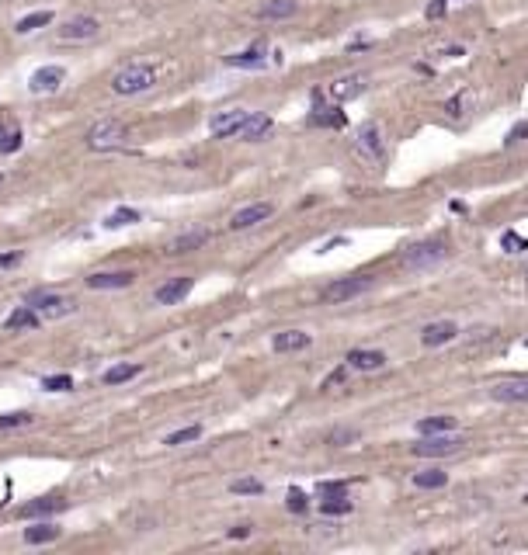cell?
Here are the masks:
<instances>
[{
    "label": "cell",
    "instance_id": "1",
    "mask_svg": "<svg viewBox=\"0 0 528 555\" xmlns=\"http://www.w3.org/2000/svg\"><path fill=\"white\" fill-rule=\"evenodd\" d=\"M157 84V70L150 63H132V66H122L115 77H111V91L122 94V97H132V94L150 91Z\"/></svg>",
    "mask_w": 528,
    "mask_h": 555
},
{
    "label": "cell",
    "instance_id": "2",
    "mask_svg": "<svg viewBox=\"0 0 528 555\" xmlns=\"http://www.w3.org/2000/svg\"><path fill=\"white\" fill-rule=\"evenodd\" d=\"M445 257H448V243H445V240H424V243H414V247L404 250L400 264H404L407 271H427V268L441 264Z\"/></svg>",
    "mask_w": 528,
    "mask_h": 555
},
{
    "label": "cell",
    "instance_id": "3",
    "mask_svg": "<svg viewBox=\"0 0 528 555\" xmlns=\"http://www.w3.org/2000/svg\"><path fill=\"white\" fill-rule=\"evenodd\" d=\"M129 143V125L125 122H118V118H101V122H94L91 129H87V146L91 150H118V146H125Z\"/></svg>",
    "mask_w": 528,
    "mask_h": 555
},
{
    "label": "cell",
    "instance_id": "4",
    "mask_svg": "<svg viewBox=\"0 0 528 555\" xmlns=\"http://www.w3.org/2000/svg\"><path fill=\"white\" fill-rule=\"evenodd\" d=\"M355 157L365 160V164H376V167L386 164V143H383L379 125H365V129L355 136Z\"/></svg>",
    "mask_w": 528,
    "mask_h": 555
},
{
    "label": "cell",
    "instance_id": "5",
    "mask_svg": "<svg viewBox=\"0 0 528 555\" xmlns=\"http://www.w3.org/2000/svg\"><path fill=\"white\" fill-rule=\"evenodd\" d=\"M28 305H31L38 316H45V319H63V316H70V312L77 309V302H73L70 295H56V291H31V295H28Z\"/></svg>",
    "mask_w": 528,
    "mask_h": 555
},
{
    "label": "cell",
    "instance_id": "6",
    "mask_svg": "<svg viewBox=\"0 0 528 555\" xmlns=\"http://www.w3.org/2000/svg\"><path fill=\"white\" fill-rule=\"evenodd\" d=\"M98 31H101V21H98V17H91V14H77V17L63 21L59 38H63V42H91V38H98Z\"/></svg>",
    "mask_w": 528,
    "mask_h": 555
},
{
    "label": "cell",
    "instance_id": "7",
    "mask_svg": "<svg viewBox=\"0 0 528 555\" xmlns=\"http://www.w3.org/2000/svg\"><path fill=\"white\" fill-rule=\"evenodd\" d=\"M369 288H372V278H362V275L341 278V281H334V284L323 288V302H348V298H358Z\"/></svg>",
    "mask_w": 528,
    "mask_h": 555
},
{
    "label": "cell",
    "instance_id": "8",
    "mask_svg": "<svg viewBox=\"0 0 528 555\" xmlns=\"http://www.w3.org/2000/svg\"><path fill=\"white\" fill-rule=\"evenodd\" d=\"M462 438H448V434H431L427 441L414 445V455L421 459H445V455H459L462 452Z\"/></svg>",
    "mask_w": 528,
    "mask_h": 555
},
{
    "label": "cell",
    "instance_id": "9",
    "mask_svg": "<svg viewBox=\"0 0 528 555\" xmlns=\"http://www.w3.org/2000/svg\"><path fill=\"white\" fill-rule=\"evenodd\" d=\"M247 115H250V111H243V108H229V111H219V115H212L209 132L215 136V139H233V136H240V129H243Z\"/></svg>",
    "mask_w": 528,
    "mask_h": 555
},
{
    "label": "cell",
    "instance_id": "10",
    "mask_svg": "<svg viewBox=\"0 0 528 555\" xmlns=\"http://www.w3.org/2000/svg\"><path fill=\"white\" fill-rule=\"evenodd\" d=\"M271 212H275V205H271V201H254V205H247V208L233 212V219H229V229H233V233H240V229H250V226H257V222L271 219Z\"/></svg>",
    "mask_w": 528,
    "mask_h": 555
},
{
    "label": "cell",
    "instance_id": "11",
    "mask_svg": "<svg viewBox=\"0 0 528 555\" xmlns=\"http://www.w3.org/2000/svg\"><path fill=\"white\" fill-rule=\"evenodd\" d=\"M365 87H369V77H365V73H348V77H337V80L330 84V97H334L337 104H344V101L362 97Z\"/></svg>",
    "mask_w": 528,
    "mask_h": 555
},
{
    "label": "cell",
    "instance_id": "12",
    "mask_svg": "<svg viewBox=\"0 0 528 555\" xmlns=\"http://www.w3.org/2000/svg\"><path fill=\"white\" fill-rule=\"evenodd\" d=\"M63 80H66V70H63V66H42V70L31 73L28 91L31 94H52V91H59Z\"/></svg>",
    "mask_w": 528,
    "mask_h": 555
},
{
    "label": "cell",
    "instance_id": "13",
    "mask_svg": "<svg viewBox=\"0 0 528 555\" xmlns=\"http://www.w3.org/2000/svg\"><path fill=\"white\" fill-rule=\"evenodd\" d=\"M490 399L497 403H528V378H504L490 385Z\"/></svg>",
    "mask_w": 528,
    "mask_h": 555
},
{
    "label": "cell",
    "instance_id": "14",
    "mask_svg": "<svg viewBox=\"0 0 528 555\" xmlns=\"http://www.w3.org/2000/svg\"><path fill=\"white\" fill-rule=\"evenodd\" d=\"M459 337V326L452 323V319H438V323H427L421 330V344L424 347H441V344H448V340H455Z\"/></svg>",
    "mask_w": 528,
    "mask_h": 555
},
{
    "label": "cell",
    "instance_id": "15",
    "mask_svg": "<svg viewBox=\"0 0 528 555\" xmlns=\"http://www.w3.org/2000/svg\"><path fill=\"white\" fill-rule=\"evenodd\" d=\"M192 278H171V281H164L157 291H153V298L160 302V305H174V302H181L188 291H192Z\"/></svg>",
    "mask_w": 528,
    "mask_h": 555
},
{
    "label": "cell",
    "instance_id": "16",
    "mask_svg": "<svg viewBox=\"0 0 528 555\" xmlns=\"http://www.w3.org/2000/svg\"><path fill=\"white\" fill-rule=\"evenodd\" d=\"M206 243H209V229H192V233L174 236V240L167 243V254H171V257H178V254H192V250H199V247H206Z\"/></svg>",
    "mask_w": 528,
    "mask_h": 555
},
{
    "label": "cell",
    "instance_id": "17",
    "mask_svg": "<svg viewBox=\"0 0 528 555\" xmlns=\"http://www.w3.org/2000/svg\"><path fill=\"white\" fill-rule=\"evenodd\" d=\"M132 281H136L132 271H94V275H87V288L108 291V288H129Z\"/></svg>",
    "mask_w": 528,
    "mask_h": 555
},
{
    "label": "cell",
    "instance_id": "18",
    "mask_svg": "<svg viewBox=\"0 0 528 555\" xmlns=\"http://www.w3.org/2000/svg\"><path fill=\"white\" fill-rule=\"evenodd\" d=\"M268 132H271V118H268V115H261V111H250L236 139H247V143H257V139H264Z\"/></svg>",
    "mask_w": 528,
    "mask_h": 555
},
{
    "label": "cell",
    "instance_id": "19",
    "mask_svg": "<svg viewBox=\"0 0 528 555\" xmlns=\"http://www.w3.org/2000/svg\"><path fill=\"white\" fill-rule=\"evenodd\" d=\"M271 347H275L278 354H292V351H306V347H310V333H303V330H285V333H275V340H271Z\"/></svg>",
    "mask_w": 528,
    "mask_h": 555
},
{
    "label": "cell",
    "instance_id": "20",
    "mask_svg": "<svg viewBox=\"0 0 528 555\" xmlns=\"http://www.w3.org/2000/svg\"><path fill=\"white\" fill-rule=\"evenodd\" d=\"M296 10H299L296 0H264V3L257 7V17H261V21H285V17H292Z\"/></svg>",
    "mask_w": 528,
    "mask_h": 555
},
{
    "label": "cell",
    "instance_id": "21",
    "mask_svg": "<svg viewBox=\"0 0 528 555\" xmlns=\"http://www.w3.org/2000/svg\"><path fill=\"white\" fill-rule=\"evenodd\" d=\"M63 510V500H31L24 507H17V517L21 521H31V517H49V514H59Z\"/></svg>",
    "mask_w": 528,
    "mask_h": 555
},
{
    "label": "cell",
    "instance_id": "22",
    "mask_svg": "<svg viewBox=\"0 0 528 555\" xmlns=\"http://www.w3.org/2000/svg\"><path fill=\"white\" fill-rule=\"evenodd\" d=\"M348 365L358 371H379L386 365V354H383V351H351V354H348Z\"/></svg>",
    "mask_w": 528,
    "mask_h": 555
},
{
    "label": "cell",
    "instance_id": "23",
    "mask_svg": "<svg viewBox=\"0 0 528 555\" xmlns=\"http://www.w3.org/2000/svg\"><path fill=\"white\" fill-rule=\"evenodd\" d=\"M268 59H264V49L254 45L247 52H236V56H226V66H240V70H261Z\"/></svg>",
    "mask_w": 528,
    "mask_h": 555
},
{
    "label": "cell",
    "instance_id": "24",
    "mask_svg": "<svg viewBox=\"0 0 528 555\" xmlns=\"http://www.w3.org/2000/svg\"><path fill=\"white\" fill-rule=\"evenodd\" d=\"M3 326H7V330H38V312H35L31 305H21V309H14V312L3 319Z\"/></svg>",
    "mask_w": 528,
    "mask_h": 555
},
{
    "label": "cell",
    "instance_id": "25",
    "mask_svg": "<svg viewBox=\"0 0 528 555\" xmlns=\"http://www.w3.org/2000/svg\"><path fill=\"white\" fill-rule=\"evenodd\" d=\"M455 427H459L455 417H427V420L418 424V434H421V438H431V434H452Z\"/></svg>",
    "mask_w": 528,
    "mask_h": 555
},
{
    "label": "cell",
    "instance_id": "26",
    "mask_svg": "<svg viewBox=\"0 0 528 555\" xmlns=\"http://www.w3.org/2000/svg\"><path fill=\"white\" fill-rule=\"evenodd\" d=\"M56 538H59V528L49 524V521L24 528V542H28V545H45V542H56Z\"/></svg>",
    "mask_w": 528,
    "mask_h": 555
},
{
    "label": "cell",
    "instance_id": "27",
    "mask_svg": "<svg viewBox=\"0 0 528 555\" xmlns=\"http://www.w3.org/2000/svg\"><path fill=\"white\" fill-rule=\"evenodd\" d=\"M310 122L313 125H323V129H344L348 125V118H344V111L334 104V108H317L313 115H310Z\"/></svg>",
    "mask_w": 528,
    "mask_h": 555
},
{
    "label": "cell",
    "instance_id": "28",
    "mask_svg": "<svg viewBox=\"0 0 528 555\" xmlns=\"http://www.w3.org/2000/svg\"><path fill=\"white\" fill-rule=\"evenodd\" d=\"M45 24H52V10H35V14L21 17L14 28H17V35H31V31H38V28H45Z\"/></svg>",
    "mask_w": 528,
    "mask_h": 555
},
{
    "label": "cell",
    "instance_id": "29",
    "mask_svg": "<svg viewBox=\"0 0 528 555\" xmlns=\"http://www.w3.org/2000/svg\"><path fill=\"white\" fill-rule=\"evenodd\" d=\"M199 438H202V427H199V424H192V427H181V431L167 434V441H164V445L181 448V445H192V441H199Z\"/></svg>",
    "mask_w": 528,
    "mask_h": 555
},
{
    "label": "cell",
    "instance_id": "30",
    "mask_svg": "<svg viewBox=\"0 0 528 555\" xmlns=\"http://www.w3.org/2000/svg\"><path fill=\"white\" fill-rule=\"evenodd\" d=\"M414 482H418L421 489H441V486L448 482V472H441V468H427V472H418V475H414Z\"/></svg>",
    "mask_w": 528,
    "mask_h": 555
},
{
    "label": "cell",
    "instance_id": "31",
    "mask_svg": "<svg viewBox=\"0 0 528 555\" xmlns=\"http://www.w3.org/2000/svg\"><path fill=\"white\" fill-rule=\"evenodd\" d=\"M139 365H115V368L105 371V382L108 385H122V382H129V378H136L139 375Z\"/></svg>",
    "mask_w": 528,
    "mask_h": 555
},
{
    "label": "cell",
    "instance_id": "32",
    "mask_svg": "<svg viewBox=\"0 0 528 555\" xmlns=\"http://www.w3.org/2000/svg\"><path fill=\"white\" fill-rule=\"evenodd\" d=\"M132 222H139V212L136 208H115L111 215L105 219L108 229H118V226H132Z\"/></svg>",
    "mask_w": 528,
    "mask_h": 555
},
{
    "label": "cell",
    "instance_id": "33",
    "mask_svg": "<svg viewBox=\"0 0 528 555\" xmlns=\"http://www.w3.org/2000/svg\"><path fill=\"white\" fill-rule=\"evenodd\" d=\"M358 441V431L355 427H341V431H334L330 438H327V445H334V448H344V445H355Z\"/></svg>",
    "mask_w": 528,
    "mask_h": 555
},
{
    "label": "cell",
    "instance_id": "34",
    "mask_svg": "<svg viewBox=\"0 0 528 555\" xmlns=\"http://www.w3.org/2000/svg\"><path fill=\"white\" fill-rule=\"evenodd\" d=\"M42 389H49V392H66V389H73V378H70V375H49V378H42Z\"/></svg>",
    "mask_w": 528,
    "mask_h": 555
},
{
    "label": "cell",
    "instance_id": "35",
    "mask_svg": "<svg viewBox=\"0 0 528 555\" xmlns=\"http://www.w3.org/2000/svg\"><path fill=\"white\" fill-rule=\"evenodd\" d=\"M229 489H233V493H243V496H257V493H264V486H261L257 479H236V482H229Z\"/></svg>",
    "mask_w": 528,
    "mask_h": 555
},
{
    "label": "cell",
    "instance_id": "36",
    "mask_svg": "<svg viewBox=\"0 0 528 555\" xmlns=\"http://www.w3.org/2000/svg\"><path fill=\"white\" fill-rule=\"evenodd\" d=\"M323 514H351V500L348 496H327L323 500Z\"/></svg>",
    "mask_w": 528,
    "mask_h": 555
},
{
    "label": "cell",
    "instance_id": "37",
    "mask_svg": "<svg viewBox=\"0 0 528 555\" xmlns=\"http://www.w3.org/2000/svg\"><path fill=\"white\" fill-rule=\"evenodd\" d=\"M285 503H289V510H292V514H303V510L310 507V500H306V493H303V489H289V500H285Z\"/></svg>",
    "mask_w": 528,
    "mask_h": 555
},
{
    "label": "cell",
    "instance_id": "38",
    "mask_svg": "<svg viewBox=\"0 0 528 555\" xmlns=\"http://www.w3.org/2000/svg\"><path fill=\"white\" fill-rule=\"evenodd\" d=\"M24 424H31L28 413H0V427H24Z\"/></svg>",
    "mask_w": 528,
    "mask_h": 555
},
{
    "label": "cell",
    "instance_id": "39",
    "mask_svg": "<svg viewBox=\"0 0 528 555\" xmlns=\"http://www.w3.org/2000/svg\"><path fill=\"white\" fill-rule=\"evenodd\" d=\"M14 150H21V132H3V139H0V153H14Z\"/></svg>",
    "mask_w": 528,
    "mask_h": 555
},
{
    "label": "cell",
    "instance_id": "40",
    "mask_svg": "<svg viewBox=\"0 0 528 555\" xmlns=\"http://www.w3.org/2000/svg\"><path fill=\"white\" fill-rule=\"evenodd\" d=\"M501 243H504V247H508L511 254H518V250H528V243L522 240V236H518V233H504V240H501Z\"/></svg>",
    "mask_w": 528,
    "mask_h": 555
},
{
    "label": "cell",
    "instance_id": "41",
    "mask_svg": "<svg viewBox=\"0 0 528 555\" xmlns=\"http://www.w3.org/2000/svg\"><path fill=\"white\" fill-rule=\"evenodd\" d=\"M317 493L320 496H344V482H320Z\"/></svg>",
    "mask_w": 528,
    "mask_h": 555
},
{
    "label": "cell",
    "instance_id": "42",
    "mask_svg": "<svg viewBox=\"0 0 528 555\" xmlns=\"http://www.w3.org/2000/svg\"><path fill=\"white\" fill-rule=\"evenodd\" d=\"M522 139H528V122H518V125L508 132V139H504V143H522Z\"/></svg>",
    "mask_w": 528,
    "mask_h": 555
},
{
    "label": "cell",
    "instance_id": "43",
    "mask_svg": "<svg viewBox=\"0 0 528 555\" xmlns=\"http://www.w3.org/2000/svg\"><path fill=\"white\" fill-rule=\"evenodd\" d=\"M344 382V368H337V371H330L327 378H323V389H337Z\"/></svg>",
    "mask_w": 528,
    "mask_h": 555
},
{
    "label": "cell",
    "instance_id": "44",
    "mask_svg": "<svg viewBox=\"0 0 528 555\" xmlns=\"http://www.w3.org/2000/svg\"><path fill=\"white\" fill-rule=\"evenodd\" d=\"M445 3H448V0H434V3H427V17H431V21H434V17H441V14H445Z\"/></svg>",
    "mask_w": 528,
    "mask_h": 555
},
{
    "label": "cell",
    "instance_id": "45",
    "mask_svg": "<svg viewBox=\"0 0 528 555\" xmlns=\"http://www.w3.org/2000/svg\"><path fill=\"white\" fill-rule=\"evenodd\" d=\"M14 264H21V254H17V250H10V254H0V268H14Z\"/></svg>",
    "mask_w": 528,
    "mask_h": 555
},
{
    "label": "cell",
    "instance_id": "46",
    "mask_svg": "<svg viewBox=\"0 0 528 555\" xmlns=\"http://www.w3.org/2000/svg\"><path fill=\"white\" fill-rule=\"evenodd\" d=\"M247 535H250V528H247V524H240V528H233V531H229V538H247Z\"/></svg>",
    "mask_w": 528,
    "mask_h": 555
},
{
    "label": "cell",
    "instance_id": "47",
    "mask_svg": "<svg viewBox=\"0 0 528 555\" xmlns=\"http://www.w3.org/2000/svg\"><path fill=\"white\" fill-rule=\"evenodd\" d=\"M0 139H3V129H0Z\"/></svg>",
    "mask_w": 528,
    "mask_h": 555
},
{
    "label": "cell",
    "instance_id": "48",
    "mask_svg": "<svg viewBox=\"0 0 528 555\" xmlns=\"http://www.w3.org/2000/svg\"><path fill=\"white\" fill-rule=\"evenodd\" d=\"M525 500H528V493H525Z\"/></svg>",
    "mask_w": 528,
    "mask_h": 555
},
{
    "label": "cell",
    "instance_id": "49",
    "mask_svg": "<svg viewBox=\"0 0 528 555\" xmlns=\"http://www.w3.org/2000/svg\"><path fill=\"white\" fill-rule=\"evenodd\" d=\"M525 275H528V271H525Z\"/></svg>",
    "mask_w": 528,
    "mask_h": 555
}]
</instances>
